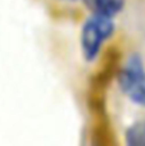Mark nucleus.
I'll return each mask as SVG.
<instances>
[{
	"instance_id": "nucleus-3",
	"label": "nucleus",
	"mask_w": 145,
	"mask_h": 146,
	"mask_svg": "<svg viewBox=\"0 0 145 146\" xmlns=\"http://www.w3.org/2000/svg\"><path fill=\"white\" fill-rule=\"evenodd\" d=\"M85 4L94 14L112 18L122 10L125 0H85Z\"/></svg>"
},
{
	"instance_id": "nucleus-2",
	"label": "nucleus",
	"mask_w": 145,
	"mask_h": 146,
	"mask_svg": "<svg viewBox=\"0 0 145 146\" xmlns=\"http://www.w3.org/2000/svg\"><path fill=\"white\" fill-rule=\"evenodd\" d=\"M118 83L134 103L145 106V69L139 56H132L118 76Z\"/></svg>"
},
{
	"instance_id": "nucleus-4",
	"label": "nucleus",
	"mask_w": 145,
	"mask_h": 146,
	"mask_svg": "<svg viewBox=\"0 0 145 146\" xmlns=\"http://www.w3.org/2000/svg\"><path fill=\"white\" fill-rule=\"evenodd\" d=\"M126 142L130 146H145V122H138L127 129Z\"/></svg>"
},
{
	"instance_id": "nucleus-1",
	"label": "nucleus",
	"mask_w": 145,
	"mask_h": 146,
	"mask_svg": "<svg viewBox=\"0 0 145 146\" xmlns=\"http://www.w3.org/2000/svg\"><path fill=\"white\" fill-rule=\"evenodd\" d=\"M114 25L112 18L94 14L85 22L81 31V48L87 60H94L103 42L112 36Z\"/></svg>"
}]
</instances>
